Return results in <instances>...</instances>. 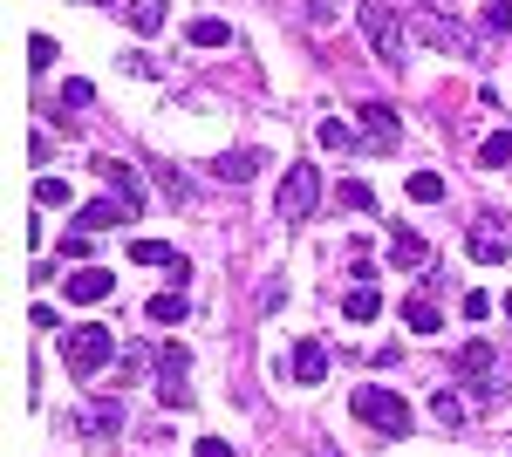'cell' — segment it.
Returning a JSON list of instances; mask_svg holds the SVG:
<instances>
[{
	"label": "cell",
	"mask_w": 512,
	"mask_h": 457,
	"mask_svg": "<svg viewBox=\"0 0 512 457\" xmlns=\"http://www.w3.org/2000/svg\"><path fill=\"white\" fill-rule=\"evenodd\" d=\"M164 14H171L164 0H130V28H137V35H158V28H164Z\"/></svg>",
	"instance_id": "23"
},
{
	"label": "cell",
	"mask_w": 512,
	"mask_h": 457,
	"mask_svg": "<svg viewBox=\"0 0 512 457\" xmlns=\"http://www.w3.org/2000/svg\"><path fill=\"white\" fill-rule=\"evenodd\" d=\"M410 35L424 41V48H451V55H478V35L472 28H458L451 14H431V7H410V21H403Z\"/></svg>",
	"instance_id": "4"
},
{
	"label": "cell",
	"mask_w": 512,
	"mask_h": 457,
	"mask_svg": "<svg viewBox=\"0 0 512 457\" xmlns=\"http://www.w3.org/2000/svg\"><path fill=\"white\" fill-rule=\"evenodd\" d=\"M403 328H410V335H437V328H444V314H437L431 294H410V301H403Z\"/></svg>",
	"instance_id": "17"
},
{
	"label": "cell",
	"mask_w": 512,
	"mask_h": 457,
	"mask_svg": "<svg viewBox=\"0 0 512 457\" xmlns=\"http://www.w3.org/2000/svg\"><path fill=\"white\" fill-rule=\"evenodd\" d=\"M506 321H512V294H506Z\"/></svg>",
	"instance_id": "37"
},
{
	"label": "cell",
	"mask_w": 512,
	"mask_h": 457,
	"mask_svg": "<svg viewBox=\"0 0 512 457\" xmlns=\"http://www.w3.org/2000/svg\"><path fill=\"white\" fill-rule=\"evenodd\" d=\"M35 205H41V212H55V205L69 212V205H76V185L55 178V171H41V178H35Z\"/></svg>",
	"instance_id": "19"
},
{
	"label": "cell",
	"mask_w": 512,
	"mask_h": 457,
	"mask_svg": "<svg viewBox=\"0 0 512 457\" xmlns=\"http://www.w3.org/2000/svg\"><path fill=\"white\" fill-rule=\"evenodd\" d=\"M28 69H35V76L55 69V41H48V35H28Z\"/></svg>",
	"instance_id": "29"
},
{
	"label": "cell",
	"mask_w": 512,
	"mask_h": 457,
	"mask_svg": "<svg viewBox=\"0 0 512 457\" xmlns=\"http://www.w3.org/2000/svg\"><path fill=\"white\" fill-rule=\"evenodd\" d=\"M123 219H137V212H130L123 198H89V205L76 212V226H82V232H117Z\"/></svg>",
	"instance_id": "13"
},
{
	"label": "cell",
	"mask_w": 512,
	"mask_h": 457,
	"mask_svg": "<svg viewBox=\"0 0 512 457\" xmlns=\"http://www.w3.org/2000/svg\"><path fill=\"white\" fill-rule=\"evenodd\" d=\"M478 164H485V171H499V164H512V130H492V137L478 144Z\"/></svg>",
	"instance_id": "24"
},
{
	"label": "cell",
	"mask_w": 512,
	"mask_h": 457,
	"mask_svg": "<svg viewBox=\"0 0 512 457\" xmlns=\"http://www.w3.org/2000/svg\"><path fill=\"white\" fill-rule=\"evenodd\" d=\"M158 185L171 191V198H192V185H185V178H178V171H171V164H158Z\"/></svg>",
	"instance_id": "33"
},
{
	"label": "cell",
	"mask_w": 512,
	"mask_h": 457,
	"mask_svg": "<svg viewBox=\"0 0 512 457\" xmlns=\"http://www.w3.org/2000/svg\"><path fill=\"white\" fill-rule=\"evenodd\" d=\"M294 382H328V348L321 342H294Z\"/></svg>",
	"instance_id": "18"
},
{
	"label": "cell",
	"mask_w": 512,
	"mask_h": 457,
	"mask_svg": "<svg viewBox=\"0 0 512 457\" xmlns=\"http://www.w3.org/2000/svg\"><path fill=\"white\" fill-rule=\"evenodd\" d=\"M260 164H267L260 151H226L219 164H212V178H219V185H246V178H253Z\"/></svg>",
	"instance_id": "15"
},
{
	"label": "cell",
	"mask_w": 512,
	"mask_h": 457,
	"mask_svg": "<svg viewBox=\"0 0 512 457\" xmlns=\"http://www.w3.org/2000/svg\"><path fill=\"white\" fill-rule=\"evenodd\" d=\"M144 314H151L158 328H178V321H185V294H178V287H171V294H151V307H144Z\"/></svg>",
	"instance_id": "22"
},
{
	"label": "cell",
	"mask_w": 512,
	"mask_h": 457,
	"mask_svg": "<svg viewBox=\"0 0 512 457\" xmlns=\"http://www.w3.org/2000/svg\"><path fill=\"white\" fill-rule=\"evenodd\" d=\"M410 198H417V205H437V198H444V178H437V171H410Z\"/></svg>",
	"instance_id": "26"
},
{
	"label": "cell",
	"mask_w": 512,
	"mask_h": 457,
	"mask_svg": "<svg viewBox=\"0 0 512 457\" xmlns=\"http://www.w3.org/2000/svg\"><path fill=\"white\" fill-rule=\"evenodd\" d=\"M355 21H362V35H369V48H376V62H396V48H403V21H396L383 0H362L355 7Z\"/></svg>",
	"instance_id": "6"
},
{
	"label": "cell",
	"mask_w": 512,
	"mask_h": 457,
	"mask_svg": "<svg viewBox=\"0 0 512 457\" xmlns=\"http://www.w3.org/2000/svg\"><path fill=\"white\" fill-rule=\"evenodd\" d=\"M362 144L369 151H396L403 144V123H396L390 103H362Z\"/></svg>",
	"instance_id": "11"
},
{
	"label": "cell",
	"mask_w": 512,
	"mask_h": 457,
	"mask_svg": "<svg viewBox=\"0 0 512 457\" xmlns=\"http://www.w3.org/2000/svg\"><path fill=\"white\" fill-rule=\"evenodd\" d=\"M485 35H512V0H485Z\"/></svg>",
	"instance_id": "28"
},
{
	"label": "cell",
	"mask_w": 512,
	"mask_h": 457,
	"mask_svg": "<svg viewBox=\"0 0 512 457\" xmlns=\"http://www.w3.org/2000/svg\"><path fill=\"white\" fill-rule=\"evenodd\" d=\"M431 417L444 423V430H458V423H465V403H458L451 389H437V396H431Z\"/></svg>",
	"instance_id": "27"
},
{
	"label": "cell",
	"mask_w": 512,
	"mask_h": 457,
	"mask_svg": "<svg viewBox=\"0 0 512 457\" xmlns=\"http://www.w3.org/2000/svg\"><path fill=\"white\" fill-rule=\"evenodd\" d=\"M96 171H103V185L117 191V198H123V205H130V212H144V185H137V171H130L123 157H103Z\"/></svg>",
	"instance_id": "14"
},
{
	"label": "cell",
	"mask_w": 512,
	"mask_h": 457,
	"mask_svg": "<svg viewBox=\"0 0 512 457\" xmlns=\"http://www.w3.org/2000/svg\"><path fill=\"white\" fill-rule=\"evenodd\" d=\"M342 314H349V321H376V314H383V294H376V280H362V287H349V301H342Z\"/></svg>",
	"instance_id": "20"
},
{
	"label": "cell",
	"mask_w": 512,
	"mask_h": 457,
	"mask_svg": "<svg viewBox=\"0 0 512 457\" xmlns=\"http://www.w3.org/2000/svg\"><path fill=\"white\" fill-rule=\"evenodd\" d=\"M62 362H69V376H96L103 362H117V328H96V321H82L69 328V342H62Z\"/></svg>",
	"instance_id": "3"
},
{
	"label": "cell",
	"mask_w": 512,
	"mask_h": 457,
	"mask_svg": "<svg viewBox=\"0 0 512 457\" xmlns=\"http://www.w3.org/2000/svg\"><path fill=\"white\" fill-rule=\"evenodd\" d=\"M62 294H69L76 307H96V301L117 294V273H110V267H76L69 280H62Z\"/></svg>",
	"instance_id": "9"
},
{
	"label": "cell",
	"mask_w": 512,
	"mask_h": 457,
	"mask_svg": "<svg viewBox=\"0 0 512 457\" xmlns=\"http://www.w3.org/2000/svg\"><path fill=\"white\" fill-rule=\"evenodd\" d=\"M130 260H137V267H164V273H171V287L192 280V260H185L178 246H164V239H130Z\"/></svg>",
	"instance_id": "8"
},
{
	"label": "cell",
	"mask_w": 512,
	"mask_h": 457,
	"mask_svg": "<svg viewBox=\"0 0 512 457\" xmlns=\"http://www.w3.org/2000/svg\"><path fill=\"white\" fill-rule=\"evenodd\" d=\"M492 314V294H465V321H485Z\"/></svg>",
	"instance_id": "34"
},
{
	"label": "cell",
	"mask_w": 512,
	"mask_h": 457,
	"mask_svg": "<svg viewBox=\"0 0 512 457\" xmlns=\"http://www.w3.org/2000/svg\"><path fill=\"white\" fill-rule=\"evenodd\" d=\"M185 376H192V355H185L178 342H164L158 348V396L171 403V410H192V382Z\"/></svg>",
	"instance_id": "7"
},
{
	"label": "cell",
	"mask_w": 512,
	"mask_h": 457,
	"mask_svg": "<svg viewBox=\"0 0 512 457\" xmlns=\"http://www.w3.org/2000/svg\"><path fill=\"white\" fill-rule=\"evenodd\" d=\"M424 260H431L424 232H417V226H390V267L396 273H424Z\"/></svg>",
	"instance_id": "12"
},
{
	"label": "cell",
	"mask_w": 512,
	"mask_h": 457,
	"mask_svg": "<svg viewBox=\"0 0 512 457\" xmlns=\"http://www.w3.org/2000/svg\"><path fill=\"white\" fill-rule=\"evenodd\" d=\"M342 205H349V212H376V191L362 185V178H349V185H342Z\"/></svg>",
	"instance_id": "30"
},
{
	"label": "cell",
	"mask_w": 512,
	"mask_h": 457,
	"mask_svg": "<svg viewBox=\"0 0 512 457\" xmlns=\"http://www.w3.org/2000/svg\"><path fill=\"white\" fill-rule=\"evenodd\" d=\"M349 410L369 423V430H383V437H410V403H403L396 389H383V382H355Z\"/></svg>",
	"instance_id": "1"
},
{
	"label": "cell",
	"mask_w": 512,
	"mask_h": 457,
	"mask_svg": "<svg viewBox=\"0 0 512 457\" xmlns=\"http://www.w3.org/2000/svg\"><path fill=\"white\" fill-rule=\"evenodd\" d=\"M198 457H233V444L226 437H198Z\"/></svg>",
	"instance_id": "36"
},
{
	"label": "cell",
	"mask_w": 512,
	"mask_h": 457,
	"mask_svg": "<svg viewBox=\"0 0 512 457\" xmlns=\"http://www.w3.org/2000/svg\"><path fill=\"white\" fill-rule=\"evenodd\" d=\"M89 239H96V232H69V239H62V260H82V253H89Z\"/></svg>",
	"instance_id": "32"
},
{
	"label": "cell",
	"mask_w": 512,
	"mask_h": 457,
	"mask_svg": "<svg viewBox=\"0 0 512 457\" xmlns=\"http://www.w3.org/2000/svg\"><path fill=\"white\" fill-rule=\"evenodd\" d=\"M315 205H321V171L315 164H287L280 171V191H274V219L301 226V219H315Z\"/></svg>",
	"instance_id": "2"
},
{
	"label": "cell",
	"mask_w": 512,
	"mask_h": 457,
	"mask_svg": "<svg viewBox=\"0 0 512 457\" xmlns=\"http://www.w3.org/2000/svg\"><path fill=\"white\" fill-rule=\"evenodd\" d=\"M185 41H192V48H226L233 28H226V21H212V14H198L192 28H185Z\"/></svg>",
	"instance_id": "21"
},
{
	"label": "cell",
	"mask_w": 512,
	"mask_h": 457,
	"mask_svg": "<svg viewBox=\"0 0 512 457\" xmlns=\"http://www.w3.org/2000/svg\"><path fill=\"white\" fill-rule=\"evenodd\" d=\"M76 430L89 437V444H110L123 430V396H110V403H82L76 410Z\"/></svg>",
	"instance_id": "10"
},
{
	"label": "cell",
	"mask_w": 512,
	"mask_h": 457,
	"mask_svg": "<svg viewBox=\"0 0 512 457\" xmlns=\"http://www.w3.org/2000/svg\"><path fill=\"white\" fill-rule=\"evenodd\" d=\"M62 103H76V110H82V103H96V89H89V82H62Z\"/></svg>",
	"instance_id": "31"
},
{
	"label": "cell",
	"mask_w": 512,
	"mask_h": 457,
	"mask_svg": "<svg viewBox=\"0 0 512 457\" xmlns=\"http://www.w3.org/2000/svg\"><path fill=\"white\" fill-rule=\"evenodd\" d=\"M465 246H472V260H478V267H499V260L512 253L499 226H472V239H465Z\"/></svg>",
	"instance_id": "16"
},
{
	"label": "cell",
	"mask_w": 512,
	"mask_h": 457,
	"mask_svg": "<svg viewBox=\"0 0 512 457\" xmlns=\"http://www.w3.org/2000/svg\"><path fill=\"white\" fill-rule=\"evenodd\" d=\"M96 7H117V0H96Z\"/></svg>",
	"instance_id": "38"
},
{
	"label": "cell",
	"mask_w": 512,
	"mask_h": 457,
	"mask_svg": "<svg viewBox=\"0 0 512 457\" xmlns=\"http://www.w3.org/2000/svg\"><path fill=\"white\" fill-rule=\"evenodd\" d=\"M308 21H315V28H328V21H335V0H308Z\"/></svg>",
	"instance_id": "35"
},
{
	"label": "cell",
	"mask_w": 512,
	"mask_h": 457,
	"mask_svg": "<svg viewBox=\"0 0 512 457\" xmlns=\"http://www.w3.org/2000/svg\"><path fill=\"white\" fill-rule=\"evenodd\" d=\"M451 369L465 376L472 403H492V396H499V355H492V342H465L458 355H451Z\"/></svg>",
	"instance_id": "5"
},
{
	"label": "cell",
	"mask_w": 512,
	"mask_h": 457,
	"mask_svg": "<svg viewBox=\"0 0 512 457\" xmlns=\"http://www.w3.org/2000/svg\"><path fill=\"white\" fill-rule=\"evenodd\" d=\"M315 137H321V151H355V130H349V123H335V116H321Z\"/></svg>",
	"instance_id": "25"
}]
</instances>
